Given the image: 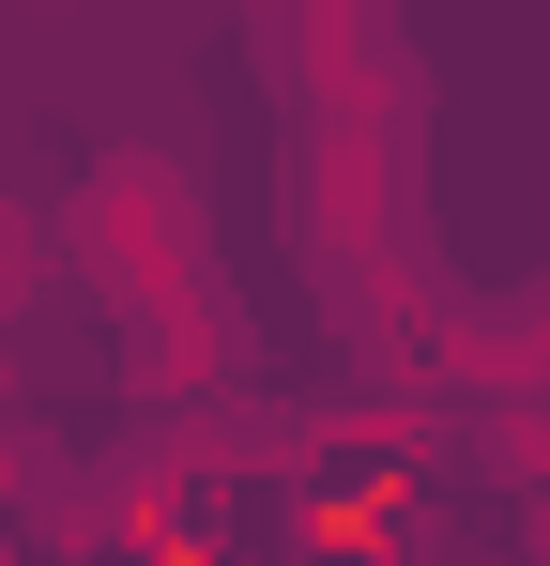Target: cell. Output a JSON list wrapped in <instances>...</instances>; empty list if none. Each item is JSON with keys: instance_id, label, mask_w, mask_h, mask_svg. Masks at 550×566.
I'll use <instances>...</instances> for the list:
<instances>
[{"instance_id": "2", "label": "cell", "mask_w": 550, "mask_h": 566, "mask_svg": "<svg viewBox=\"0 0 550 566\" xmlns=\"http://www.w3.org/2000/svg\"><path fill=\"white\" fill-rule=\"evenodd\" d=\"M46 245H62V230H46L31 199H0V306H31V291H46Z\"/></svg>"}, {"instance_id": "1", "label": "cell", "mask_w": 550, "mask_h": 566, "mask_svg": "<svg viewBox=\"0 0 550 566\" xmlns=\"http://www.w3.org/2000/svg\"><path fill=\"white\" fill-rule=\"evenodd\" d=\"M62 245L92 261V291H107L123 322L183 306V291H199V169H183V154H92Z\"/></svg>"}]
</instances>
